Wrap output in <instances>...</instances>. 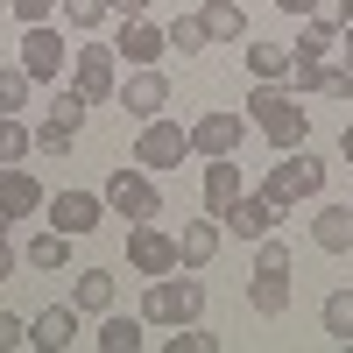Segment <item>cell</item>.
Segmentation results:
<instances>
[{"label": "cell", "instance_id": "cell-1", "mask_svg": "<svg viewBox=\"0 0 353 353\" xmlns=\"http://www.w3.org/2000/svg\"><path fill=\"white\" fill-rule=\"evenodd\" d=\"M248 121L261 128V141H269L276 156L311 141V113L297 106V92H290V85H254V92H248Z\"/></svg>", "mask_w": 353, "mask_h": 353}, {"label": "cell", "instance_id": "cell-2", "mask_svg": "<svg viewBox=\"0 0 353 353\" xmlns=\"http://www.w3.org/2000/svg\"><path fill=\"white\" fill-rule=\"evenodd\" d=\"M141 318H149V325H198L205 318V283H198V269H184V276H156L149 283V297H141Z\"/></svg>", "mask_w": 353, "mask_h": 353}, {"label": "cell", "instance_id": "cell-3", "mask_svg": "<svg viewBox=\"0 0 353 353\" xmlns=\"http://www.w3.org/2000/svg\"><path fill=\"white\" fill-rule=\"evenodd\" d=\"M99 198H106V212H113V219H128V226H134V219H156V212H163L156 170H141V163H121V170L106 176V191H99Z\"/></svg>", "mask_w": 353, "mask_h": 353}, {"label": "cell", "instance_id": "cell-4", "mask_svg": "<svg viewBox=\"0 0 353 353\" xmlns=\"http://www.w3.org/2000/svg\"><path fill=\"white\" fill-rule=\"evenodd\" d=\"M261 191H269V198H283V205L318 198V191H325V156H318L311 141H304V149H283V163L269 170V184H261Z\"/></svg>", "mask_w": 353, "mask_h": 353}, {"label": "cell", "instance_id": "cell-5", "mask_svg": "<svg viewBox=\"0 0 353 353\" xmlns=\"http://www.w3.org/2000/svg\"><path fill=\"white\" fill-rule=\"evenodd\" d=\"M71 85H78L92 106L121 99V50H113V43H85V50H71Z\"/></svg>", "mask_w": 353, "mask_h": 353}, {"label": "cell", "instance_id": "cell-6", "mask_svg": "<svg viewBox=\"0 0 353 353\" xmlns=\"http://www.w3.org/2000/svg\"><path fill=\"white\" fill-rule=\"evenodd\" d=\"M128 269L134 276H170V269H184V254H176V233H163L156 219H134L128 226Z\"/></svg>", "mask_w": 353, "mask_h": 353}, {"label": "cell", "instance_id": "cell-7", "mask_svg": "<svg viewBox=\"0 0 353 353\" xmlns=\"http://www.w3.org/2000/svg\"><path fill=\"white\" fill-rule=\"evenodd\" d=\"M184 156H191V128L163 121V113H156V121H141V141H134V163H141V170H176Z\"/></svg>", "mask_w": 353, "mask_h": 353}, {"label": "cell", "instance_id": "cell-8", "mask_svg": "<svg viewBox=\"0 0 353 353\" xmlns=\"http://www.w3.org/2000/svg\"><path fill=\"white\" fill-rule=\"evenodd\" d=\"M290 212V205L283 198H269V191H241V205H233V212L219 219L226 233H233V241H269V233H276V219Z\"/></svg>", "mask_w": 353, "mask_h": 353}, {"label": "cell", "instance_id": "cell-9", "mask_svg": "<svg viewBox=\"0 0 353 353\" xmlns=\"http://www.w3.org/2000/svg\"><path fill=\"white\" fill-rule=\"evenodd\" d=\"M64 64H71V43L57 36L50 21H36V28L21 36V71L36 78V85H50V78H64Z\"/></svg>", "mask_w": 353, "mask_h": 353}, {"label": "cell", "instance_id": "cell-10", "mask_svg": "<svg viewBox=\"0 0 353 353\" xmlns=\"http://www.w3.org/2000/svg\"><path fill=\"white\" fill-rule=\"evenodd\" d=\"M43 212H50V226H57V233L85 241V233H92V226L106 219V198H99V191H57V198L43 205Z\"/></svg>", "mask_w": 353, "mask_h": 353}, {"label": "cell", "instance_id": "cell-11", "mask_svg": "<svg viewBox=\"0 0 353 353\" xmlns=\"http://www.w3.org/2000/svg\"><path fill=\"white\" fill-rule=\"evenodd\" d=\"M163 106H170V78L156 64H134L128 85H121V113H128V121H156Z\"/></svg>", "mask_w": 353, "mask_h": 353}, {"label": "cell", "instance_id": "cell-12", "mask_svg": "<svg viewBox=\"0 0 353 353\" xmlns=\"http://www.w3.org/2000/svg\"><path fill=\"white\" fill-rule=\"evenodd\" d=\"M191 156H241V113H226V106H212V113H198L191 121Z\"/></svg>", "mask_w": 353, "mask_h": 353}, {"label": "cell", "instance_id": "cell-13", "mask_svg": "<svg viewBox=\"0 0 353 353\" xmlns=\"http://www.w3.org/2000/svg\"><path fill=\"white\" fill-rule=\"evenodd\" d=\"M78 304H50V311H36L28 318V346H43V353H71V339H78Z\"/></svg>", "mask_w": 353, "mask_h": 353}, {"label": "cell", "instance_id": "cell-14", "mask_svg": "<svg viewBox=\"0 0 353 353\" xmlns=\"http://www.w3.org/2000/svg\"><path fill=\"white\" fill-rule=\"evenodd\" d=\"M43 184H36V176H28L21 163H0V212H8V219H28V212H43Z\"/></svg>", "mask_w": 353, "mask_h": 353}, {"label": "cell", "instance_id": "cell-15", "mask_svg": "<svg viewBox=\"0 0 353 353\" xmlns=\"http://www.w3.org/2000/svg\"><path fill=\"white\" fill-rule=\"evenodd\" d=\"M233 205H241V163H233V156H212V163H205V212L226 219Z\"/></svg>", "mask_w": 353, "mask_h": 353}, {"label": "cell", "instance_id": "cell-16", "mask_svg": "<svg viewBox=\"0 0 353 353\" xmlns=\"http://www.w3.org/2000/svg\"><path fill=\"white\" fill-rule=\"evenodd\" d=\"M219 241H226V226L205 212V219H184V233H176V254H184V269H205V261L219 254Z\"/></svg>", "mask_w": 353, "mask_h": 353}, {"label": "cell", "instance_id": "cell-17", "mask_svg": "<svg viewBox=\"0 0 353 353\" xmlns=\"http://www.w3.org/2000/svg\"><path fill=\"white\" fill-rule=\"evenodd\" d=\"M113 50H121L128 64H156V57L170 50V36H163V28H156L149 14H141V21H121V36H113Z\"/></svg>", "mask_w": 353, "mask_h": 353}, {"label": "cell", "instance_id": "cell-18", "mask_svg": "<svg viewBox=\"0 0 353 353\" xmlns=\"http://www.w3.org/2000/svg\"><path fill=\"white\" fill-rule=\"evenodd\" d=\"M311 241L325 248V254H353V205H318Z\"/></svg>", "mask_w": 353, "mask_h": 353}, {"label": "cell", "instance_id": "cell-19", "mask_svg": "<svg viewBox=\"0 0 353 353\" xmlns=\"http://www.w3.org/2000/svg\"><path fill=\"white\" fill-rule=\"evenodd\" d=\"M290 64H297V50H290V43H248L254 85H290Z\"/></svg>", "mask_w": 353, "mask_h": 353}, {"label": "cell", "instance_id": "cell-20", "mask_svg": "<svg viewBox=\"0 0 353 353\" xmlns=\"http://www.w3.org/2000/svg\"><path fill=\"white\" fill-rule=\"evenodd\" d=\"M248 304H254L261 318H283V311H290V269H254Z\"/></svg>", "mask_w": 353, "mask_h": 353}, {"label": "cell", "instance_id": "cell-21", "mask_svg": "<svg viewBox=\"0 0 353 353\" xmlns=\"http://www.w3.org/2000/svg\"><path fill=\"white\" fill-rule=\"evenodd\" d=\"M21 261H28V269H36V276H57V269H64V261H71V233H57V226H43L36 241L21 248Z\"/></svg>", "mask_w": 353, "mask_h": 353}, {"label": "cell", "instance_id": "cell-22", "mask_svg": "<svg viewBox=\"0 0 353 353\" xmlns=\"http://www.w3.org/2000/svg\"><path fill=\"white\" fill-rule=\"evenodd\" d=\"M198 21H205V36H212V43H241V36H248L241 0H205V8H198Z\"/></svg>", "mask_w": 353, "mask_h": 353}, {"label": "cell", "instance_id": "cell-23", "mask_svg": "<svg viewBox=\"0 0 353 353\" xmlns=\"http://www.w3.org/2000/svg\"><path fill=\"white\" fill-rule=\"evenodd\" d=\"M290 50H297V64H325V57H339V28H325V21H304Z\"/></svg>", "mask_w": 353, "mask_h": 353}, {"label": "cell", "instance_id": "cell-24", "mask_svg": "<svg viewBox=\"0 0 353 353\" xmlns=\"http://www.w3.org/2000/svg\"><path fill=\"white\" fill-rule=\"evenodd\" d=\"M141 325H149V318L106 311V325H99V346H106V353H141Z\"/></svg>", "mask_w": 353, "mask_h": 353}, {"label": "cell", "instance_id": "cell-25", "mask_svg": "<svg viewBox=\"0 0 353 353\" xmlns=\"http://www.w3.org/2000/svg\"><path fill=\"white\" fill-rule=\"evenodd\" d=\"M318 318H325V339L332 346H353V290H332V297L318 304Z\"/></svg>", "mask_w": 353, "mask_h": 353}, {"label": "cell", "instance_id": "cell-26", "mask_svg": "<svg viewBox=\"0 0 353 353\" xmlns=\"http://www.w3.org/2000/svg\"><path fill=\"white\" fill-rule=\"evenodd\" d=\"M71 304L106 318V311H113V276H106V269H85V276H78V290H71Z\"/></svg>", "mask_w": 353, "mask_h": 353}, {"label": "cell", "instance_id": "cell-27", "mask_svg": "<svg viewBox=\"0 0 353 353\" xmlns=\"http://www.w3.org/2000/svg\"><path fill=\"white\" fill-rule=\"evenodd\" d=\"M28 92H36V78H28L21 64H0V113H21Z\"/></svg>", "mask_w": 353, "mask_h": 353}, {"label": "cell", "instance_id": "cell-28", "mask_svg": "<svg viewBox=\"0 0 353 353\" xmlns=\"http://www.w3.org/2000/svg\"><path fill=\"white\" fill-rule=\"evenodd\" d=\"M28 149H36V134L21 128V113H0V163H21Z\"/></svg>", "mask_w": 353, "mask_h": 353}, {"label": "cell", "instance_id": "cell-29", "mask_svg": "<svg viewBox=\"0 0 353 353\" xmlns=\"http://www.w3.org/2000/svg\"><path fill=\"white\" fill-rule=\"evenodd\" d=\"M163 36H170V50H184V57H198L205 43H212V36H205V21H198V14H176V21L163 28Z\"/></svg>", "mask_w": 353, "mask_h": 353}, {"label": "cell", "instance_id": "cell-30", "mask_svg": "<svg viewBox=\"0 0 353 353\" xmlns=\"http://www.w3.org/2000/svg\"><path fill=\"white\" fill-rule=\"evenodd\" d=\"M71 141H78V128H71V121H57V113L36 128V149H43V156H71Z\"/></svg>", "mask_w": 353, "mask_h": 353}, {"label": "cell", "instance_id": "cell-31", "mask_svg": "<svg viewBox=\"0 0 353 353\" xmlns=\"http://www.w3.org/2000/svg\"><path fill=\"white\" fill-rule=\"evenodd\" d=\"M318 99H353V57L339 50V64H325V78H318Z\"/></svg>", "mask_w": 353, "mask_h": 353}, {"label": "cell", "instance_id": "cell-32", "mask_svg": "<svg viewBox=\"0 0 353 353\" xmlns=\"http://www.w3.org/2000/svg\"><path fill=\"white\" fill-rule=\"evenodd\" d=\"M8 8H14L21 28H36V21H50V14H64V0H8Z\"/></svg>", "mask_w": 353, "mask_h": 353}, {"label": "cell", "instance_id": "cell-33", "mask_svg": "<svg viewBox=\"0 0 353 353\" xmlns=\"http://www.w3.org/2000/svg\"><path fill=\"white\" fill-rule=\"evenodd\" d=\"M212 346H219V339L198 332V325H176V332H170V353H212Z\"/></svg>", "mask_w": 353, "mask_h": 353}, {"label": "cell", "instance_id": "cell-34", "mask_svg": "<svg viewBox=\"0 0 353 353\" xmlns=\"http://www.w3.org/2000/svg\"><path fill=\"white\" fill-rule=\"evenodd\" d=\"M64 14H71V28H99L106 21V0H64Z\"/></svg>", "mask_w": 353, "mask_h": 353}, {"label": "cell", "instance_id": "cell-35", "mask_svg": "<svg viewBox=\"0 0 353 353\" xmlns=\"http://www.w3.org/2000/svg\"><path fill=\"white\" fill-rule=\"evenodd\" d=\"M14 346H28V318L0 311V353H14Z\"/></svg>", "mask_w": 353, "mask_h": 353}, {"label": "cell", "instance_id": "cell-36", "mask_svg": "<svg viewBox=\"0 0 353 353\" xmlns=\"http://www.w3.org/2000/svg\"><path fill=\"white\" fill-rule=\"evenodd\" d=\"M311 21H325V28H339L346 36V21H353V0H318V14Z\"/></svg>", "mask_w": 353, "mask_h": 353}, {"label": "cell", "instance_id": "cell-37", "mask_svg": "<svg viewBox=\"0 0 353 353\" xmlns=\"http://www.w3.org/2000/svg\"><path fill=\"white\" fill-rule=\"evenodd\" d=\"M149 8H156V0H106V14H121V21H141Z\"/></svg>", "mask_w": 353, "mask_h": 353}, {"label": "cell", "instance_id": "cell-38", "mask_svg": "<svg viewBox=\"0 0 353 353\" xmlns=\"http://www.w3.org/2000/svg\"><path fill=\"white\" fill-rule=\"evenodd\" d=\"M14 269H28V261H21V248H14V241H0V283H8Z\"/></svg>", "mask_w": 353, "mask_h": 353}, {"label": "cell", "instance_id": "cell-39", "mask_svg": "<svg viewBox=\"0 0 353 353\" xmlns=\"http://www.w3.org/2000/svg\"><path fill=\"white\" fill-rule=\"evenodd\" d=\"M283 14H318V0H276Z\"/></svg>", "mask_w": 353, "mask_h": 353}, {"label": "cell", "instance_id": "cell-40", "mask_svg": "<svg viewBox=\"0 0 353 353\" xmlns=\"http://www.w3.org/2000/svg\"><path fill=\"white\" fill-rule=\"evenodd\" d=\"M339 156H346V163H353V121H346V134H339Z\"/></svg>", "mask_w": 353, "mask_h": 353}, {"label": "cell", "instance_id": "cell-41", "mask_svg": "<svg viewBox=\"0 0 353 353\" xmlns=\"http://www.w3.org/2000/svg\"><path fill=\"white\" fill-rule=\"evenodd\" d=\"M339 50H346V57H353V21H346V36H339Z\"/></svg>", "mask_w": 353, "mask_h": 353}, {"label": "cell", "instance_id": "cell-42", "mask_svg": "<svg viewBox=\"0 0 353 353\" xmlns=\"http://www.w3.org/2000/svg\"><path fill=\"white\" fill-rule=\"evenodd\" d=\"M0 241H8V212H0Z\"/></svg>", "mask_w": 353, "mask_h": 353}, {"label": "cell", "instance_id": "cell-43", "mask_svg": "<svg viewBox=\"0 0 353 353\" xmlns=\"http://www.w3.org/2000/svg\"><path fill=\"white\" fill-rule=\"evenodd\" d=\"M0 14H8V0H0Z\"/></svg>", "mask_w": 353, "mask_h": 353}]
</instances>
